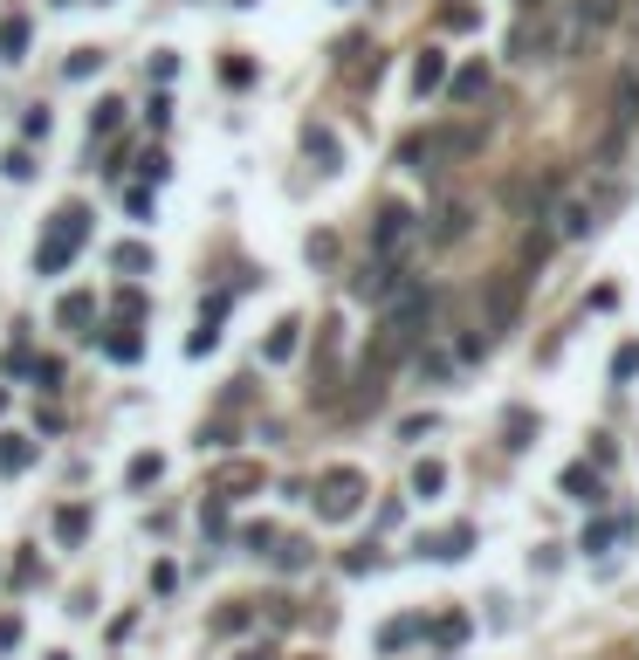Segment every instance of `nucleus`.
<instances>
[{"label":"nucleus","instance_id":"nucleus-1","mask_svg":"<svg viewBox=\"0 0 639 660\" xmlns=\"http://www.w3.org/2000/svg\"><path fill=\"white\" fill-rule=\"evenodd\" d=\"M83 241H90V207H55L49 235L35 248V275H62V268L83 255Z\"/></svg>","mask_w":639,"mask_h":660},{"label":"nucleus","instance_id":"nucleus-2","mask_svg":"<svg viewBox=\"0 0 639 660\" xmlns=\"http://www.w3.org/2000/svg\"><path fill=\"white\" fill-rule=\"evenodd\" d=\"M523 290H530L523 268H495V275H488V296H482V323H475V330H482V338L509 330V317L523 310Z\"/></svg>","mask_w":639,"mask_h":660},{"label":"nucleus","instance_id":"nucleus-3","mask_svg":"<svg viewBox=\"0 0 639 660\" xmlns=\"http://www.w3.org/2000/svg\"><path fill=\"white\" fill-rule=\"evenodd\" d=\"M364 509V475L358 468H331V475L316 481V516L323 523H344V516H358Z\"/></svg>","mask_w":639,"mask_h":660},{"label":"nucleus","instance_id":"nucleus-4","mask_svg":"<svg viewBox=\"0 0 639 660\" xmlns=\"http://www.w3.org/2000/svg\"><path fill=\"white\" fill-rule=\"evenodd\" d=\"M412 241V207H379V227H371V248H379V262H392V248H406Z\"/></svg>","mask_w":639,"mask_h":660},{"label":"nucleus","instance_id":"nucleus-5","mask_svg":"<svg viewBox=\"0 0 639 660\" xmlns=\"http://www.w3.org/2000/svg\"><path fill=\"white\" fill-rule=\"evenodd\" d=\"M619 7H626V0H578V28H571V42H563V49H585L598 28L619 21Z\"/></svg>","mask_w":639,"mask_h":660},{"label":"nucleus","instance_id":"nucleus-6","mask_svg":"<svg viewBox=\"0 0 639 660\" xmlns=\"http://www.w3.org/2000/svg\"><path fill=\"white\" fill-rule=\"evenodd\" d=\"M543 49H557V35H550V28H543L537 14H523V28L509 35V55H523V62H537Z\"/></svg>","mask_w":639,"mask_h":660},{"label":"nucleus","instance_id":"nucleus-7","mask_svg":"<svg viewBox=\"0 0 639 660\" xmlns=\"http://www.w3.org/2000/svg\"><path fill=\"white\" fill-rule=\"evenodd\" d=\"M55 323H62V330H90V323H97V296H90V290H69L62 303H55Z\"/></svg>","mask_w":639,"mask_h":660},{"label":"nucleus","instance_id":"nucleus-8","mask_svg":"<svg viewBox=\"0 0 639 660\" xmlns=\"http://www.w3.org/2000/svg\"><path fill=\"white\" fill-rule=\"evenodd\" d=\"M440 83H447V55H440V49H419V62H412V97H434Z\"/></svg>","mask_w":639,"mask_h":660},{"label":"nucleus","instance_id":"nucleus-9","mask_svg":"<svg viewBox=\"0 0 639 660\" xmlns=\"http://www.w3.org/2000/svg\"><path fill=\"white\" fill-rule=\"evenodd\" d=\"M296 344H303V323L282 317L276 330H268V344H261V358H268V365H282V358H296Z\"/></svg>","mask_w":639,"mask_h":660},{"label":"nucleus","instance_id":"nucleus-10","mask_svg":"<svg viewBox=\"0 0 639 660\" xmlns=\"http://www.w3.org/2000/svg\"><path fill=\"white\" fill-rule=\"evenodd\" d=\"M447 90H454V104H482V97H488V62L454 69V83H447Z\"/></svg>","mask_w":639,"mask_h":660},{"label":"nucleus","instance_id":"nucleus-11","mask_svg":"<svg viewBox=\"0 0 639 660\" xmlns=\"http://www.w3.org/2000/svg\"><path fill=\"white\" fill-rule=\"evenodd\" d=\"M475 227V207L467 200H440V227H434V241H460Z\"/></svg>","mask_w":639,"mask_h":660},{"label":"nucleus","instance_id":"nucleus-12","mask_svg":"<svg viewBox=\"0 0 639 660\" xmlns=\"http://www.w3.org/2000/svg\"><path fill=\"white\" fill-rule=\"evenodd\" d=\"M475 551V529L454 523V529H440V537H427V557H467Z\"/></svg>","mask_w":639,"mask_h":660},{"label":"nucleus","instance_id":"nucleus-13","mask_svg":"<svg viewBox=\"0 0 639 660\" xmlns=\"http://www.w3.org/2000/svg\"><path fill=\"white\" fill-rule=\"evenodd\" d=\"M557 489H563V496H578V502H605V496H598V468H585V461H578V468H563Z\"/></svg>","mask_w":639,"mask_h":660},{"label":"nucleus","instance_id":"nucleus-14","mask_svg":"<svg viewBox=\"0 0 639 660\" xmlns=\"http://www.w3.org/2000/svg\"><path fill=\"white\" fill-rule=\"evenodd\" d=\"M427 159H434V138H427V131H412V138H399V145H392V165H412V172H419Z\"/></svg>","mask_w":639,"mask_h":660},{"label":"nucleus","instance_id":"nucleus-15","mask_svg":"<svg viewBox=\"0 0 639 660\" xmlns=\"http://www.w3.org/2000/svg\"><path fill=\"white\" fill-rule=\"evenodd\" d=\"M103 351H110L117 365H138V358H145V338H138V330H103Z\"/></svg>","mask_w":639,"mask_h":660},{"label":"nucleus","instance_id":"nucleus-16","mask_svg":"<svg viewBox=\"0 0 639 660\" xmlns=\"http://www.w3.org/2000/svg\"><path fill=\"white\" fill-rule=\"evenodd\" d=\"M303 152H309V159H316V165H323V172H331V165L344 159V152H337V138L323 131V124H309V131H303Z\"/></svg>","mask_w":639,"mask_h":660},{"label":"nucleus","instance_id":"nucleus-17","mask_svg":"<svg viewBox=\"0 0 639 660\" xmlns=\"http://www.w3.org/2000/svg\"><path fill=\"white\" fill-rule=\"evenodd\" d=\"M110 262H117V275H145V268H152V248H145V241H117Z\"/></svg>","mask_w":639,"mask_h":660},{"label":"nucleus","instance_id":"nucleus-18","mask_svg":"<svg viewBox=\"0 0 639 660\" xmlns=\"http://www.w3.org/2000/svg\"><path fill=\"white\" fill-rule=\"evenodd\" d=\"M440 28H454V35H475V28H482V7H467V0H447V7H440Z\"/></svg>","mask_w":639,"mask_h":660},{"label":"nucleus","instance_id":"nucleus-19","mask_svg":"<svg viewBox=\"0 0 639 660\" xmlns=\"http://www.w3.org/2000/svg\"><path fill=\"white\" fill-rule=\"evenodd\" d=\"M55 537H62V544H83V537H90V509H62V516H55Z\"/></svg>","mask_w":639,"mask_h":660},{"label":"nucleus","instance_id":"nucleus-20","mask_svg":"<svg viewBox=\"0 0 639 660\" xmlns=\"http://www.w3.org/2000/svg\"><path fill=\"white\" fill-rule=\"evenodd\" d=\"M427 633H434V640H447V647H460V640L475 633V626H467V612H440V619L427 626Z\"/></svg>","mask_w":639,"mask_h":660},{"label":"nucleus","instance_id":"nucleus-21","mask_svg":"<svg viewBox=\"0 0 639 660\" xmlns=\"http://www.w3.org/2000/svg\"><path fill=\"white\" fill-rule=\"evenodd\" d=\"M440 489H447V468H440V461H419V468H412V496H440Z\"/></svg>","mask_w":639,"mask_h":660},{"label":"nucleus","instance_id":"nucleus-22","mask_svg":"<svg viewBox=\"0 0 639 660\" xmlns=\"http://www.w3.org/2000/svg\"><path fill=\"white\" fill-rule=\"evenodd\" d=\"M21 49H28V21H21V14H7V21H0V55L21 62Z\"/></svg>","mask_w":639,"mask_h":660},{"label":"nucleus","instance_id":"nucleus-23","mask_svg":"<svg viewBox=\"0 0 639 660\" xmlns=\"http://www.w3.org/2000/svg\"><path fill=\"white\" fill-rule=\"evenodd\" d=\"M406 640H419V619H385L379 626V647L392 654V647H406Z\"/></svg>","mask_w":639,"mask_h":660},{"label":"nucleus","instance_id":"nucleus-24","mask_svg":"<svg viewBox=\"0 0 639 660\" xmlns=\"http://www.w3.org/2000/svg\"><path fill=\"white\" fill-rule=\"evenodd\" d=\"M97 69H103V55H97V49H76L69 62H62V76H69V83H90Z\"/></svg>","mask_w":639,"mask_h":660},{"label":"nucleus","instance_id":"nucleus-25","mask_svg":"<svg viewBox=\"0 0 639 660\" xmlns=\"http://www.w3.org/2000/svg\"><path fill=\"white\" fill-rule=\"evenodd\" d=\"M612 537H626V516H619V523H612V516H598V523L585 529V551H605Z\"/></svg>","mask_w":639,"mask_h":660},{"label":"nucleus","instance_id":"nucleus-26","mask_svg":"<svg viewBox=\"0 0 639 660\" xmlns=\"http://www.w3.org/2000/svg\"><path fill=\"white\" fill-rule=\"evenodd\" d=\"M158 475H165V461H158V454H138V461H131V489H152Z\"/></svg>","mask_w":639,"mask_h":660},{"label":"nucleus","instance_id":"nucleus-27","mask_svg":"<svg viewBox=\"0 0 639 660\" xmlns=\"http://www.w3.org/2000/svg\"><path fill=\"white\" fill-rule=\"evenodd\" d=\"M28 461H35V441H14V433H7V441H0V468H28Z\"/></svg>","mask_w":639,"mask_h":660},{"label":"nucleus","instance_id":"nucleus-28","mask_svg":"<svg viewBox=\"0 0 639 660\" xmlns=\"http://www.w3.org/2000/svg\"><path fill=\"white\" fill-rule=\"evenodd\" d=\"M90 124H97V138H103V131H117V124H124V97H103Z\"/></svg>","mask_w":639,"mask_h":660},{"label":"nucleus","instance_id":"nucleus-29","mask_svg":"<svg viewBox=\"0 0 639 660\" xmlns=\"http://www.w3.org/2000/svg\"><path fill=\"white\" fill-rule=\"evenodd\" d=\"M213 344H220V317H200V330H193V344H186V351H193V358H206Z\"/></svg>","mask_w":639,"mask_h":660},{"label":"nucleus","instance_id":"nucleus-30","mask_svg":"<svg viewBox=\"0 0 639 660\" xmlns=\"http://www.w3.org/2000/svg\"><path fill=\"white\" fill-rule=\"evenodd\" d=\"M220 83H228V90H248V83H255V62H220Z\"/></svg>","mask_w":639,"mask_h":660},{"label":"nucleus","instance_id":"nucleus-31","mask_svg":"<svg viewBox=\"0 0 639 660\" xmlns=\"http://www.w3.org/2000/svg\"><path fill=\"white\" fill-rule=\"evenodd\" d=\"M276 564H282V571H303V564H309V544H296V537H289V544H276Z\"/></svg>","mask_w":639,"mask_h":660},{"label":"nucleus","instance_id":"nucleus-32","mask_svg":"<svg viewBox=\"0 0 639 660\" xmlns=\"http://www.w3.org/2000/svg\"><path fill=\"white\" fill-rule=\"evenodd\" d=\"M0 365H7V371H28V365H35V358H28V338L7 344V351H0Z\"/></svg>","mask_w":639,"mask_h":660},{"label":"nucleus","instance_id":"nucleus-33","mask_svg":"<svg viewBox=\"0 0 639 660\" xmlns=\"http://www.w3.org/2000/svg\"><path fill=\"white\" fill-rule=\"evenodd\" d=\"M639 371V344H619V358H612V378H633Z\"/></svg>","mask_w":639,"mask_h":660},{"label":"nucleus","instance_id":"nucleus-34","mask_svg":"<svg viewBox=\"0 0 639 660\" xmlns=\"http://www.w3.org/2000/svg\"><path fill=\"white\" fill-rule=\"evenodd\" d=\"M241 544H248V551H268V544H276V529H268V523H248V529H241Z\"/></svg>","mask_w":639,"mask_h":660},{"label":"nucleus","instance_id":"nucleus-35","mask_svg":"<svg viewBox=\"0 0 639 660\" xmlns=\"http://www.w3.org/2000/svg\"><path fill=\"white\" fill-rule=\"evenodd\" d=\"M0 172H7V179H35V159H28V152H7V165H0Z\"/></svg>","mask_w":639,"mask_h":660},{"label":"nucleus","instance_id":"nucleus-36","mask_svg":"<svg viewBox=\"0 0 639 660\" xmlns=\"http://www.w3.org/2000/svg\"><path fill=\"white\" fill-rule=\"evenodd\" d=\"M234 489H255V468H248V461H241V468H234L228 481H220V496H234Z\"/></svg>","mask_w":639,"mask_h":660},{"label":"nucleus","instance_id":"nucleus-37","mask_svg":"<svg viewBox=\"0 0 639 660\" xmlns=\"http://www.w3.org/2000/svg\"><path fill=\"white\" fill-rule=\"evenodd\" d=\"M515 7H523V14H543V0H515Z\"/></svg>","mask_w":639,"mask_h":660},{"label":"nucleus","instance_id":"nucleus-38","mask_svg":"<svg viewBox=\"0 0 639 660\" xmlns=\"http://www.w3.org/2000/svg\"><path fill=\"white\" fill-rule=\"evenodd\" d=\"M619 14H626V21H633V28H639V7H619Z\"/></svg>","mask_w":639,"mask_h":660},{"label":"nucleus","instance_id":"nucleus-39","mask_svg":"<svg viewBox=\"0 0 639 660\" xmlns=\"http://www.w3.org/2000/svg\"><path fill=\"white\" fill-rule=\"evenodd\" d=\"M0 413H7V386H0Z\"/></svg>","mask_w":639,"mask_h":660},{"label":"nucleus","instance_id":"nucleus-40","mask_svg":"<svg viewBox=\"0 0 639 660\" xmlns=\"http://www.w3.org/2000/svg\"><path fill=\"white\" fill-rule=\"evenodd\" d=\"M241 660H268V654H241Z\"/></svg>","mask_w":639,"mask_h":660},{"label":"nucleus","instance_id":"nucleus-41","mask_svg":"<svg viewBox=\"0 0 639 660\" xmlns=\"http://www.w3.org/2000/svg\"><path fill=\"white\" fill-rule=\"evenodd\" d=\"M55 7H76V0H55Z\"/></svg>","mask_w":639,"mask_h":660}]
</instances>
